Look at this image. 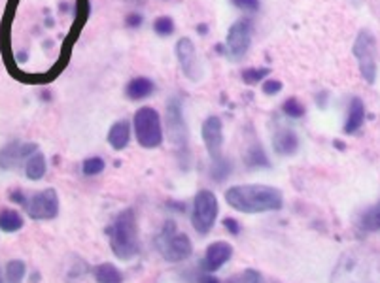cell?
I'll use <instances>...</instances> for the list:
<instances>
[{"instance_id":"52a82bcc","label":"cell","mask_w":380,"mask_h":283,"mask_svg":"<svg viewBox=\"0 0 380 283\" xmlns=\"http://www.w3.org/2000/svg\"><path fill=\"white\" fill-rule=\"evenodd\" d=\"M217 199L216 195L209 189H202L195 195L193 200V214H191V223L193 229L199 234H209L217 217Z\"/></svg>"},{"instance_id":"30bf717a","label":"cell","mask_w":380,"mask_h":283,"mask_svg":"<svg viewBox=\"0 0 380 283\" xmlns=\"http://www.w3.org/2000/svg\"><path fill=\"white\" fill-rule=\"evenodd\" d=\"M252 21L250 19H239L235 21L229 31H227V55L233 61H241L244 55L248 53L252 46Z\"/></svg>"},{"instance_id":"5bb4252c","label":"cell","mask_w":380,"mask_h":283,"mask_svg":"<svg viewBox=\"0 0 380 283\" xmlns=\"http://www.w3.org/2000/svg\"><path fill=\"white\" fill-rule=\"evenodd\" d=\"M233 255V245L227 244V242H214L206 247V253H204V259H202V268L206 272H216L219 268L224 267L227 260L231 259Z\"/></svg>"},{"instance_id":"277c9868","label":"cell","mask_w":380,"mask_h":283,"mask_svg":"<svg viewBox=\"0 0 380 283\" xmlns=\"http://www.w3.org/2000/svg\"><path fill=\"white\" fill-rule=\"evenodd\" d=\"M132 125H134L136 140L142 147L154 149L163 144V127H161V117L157 114L156 108H140L134 114Z\"/></svg>"},{"instance_id":"e575fe53","label":"cell","mask_w":380,"mask_h":283,"mask_svg":"<svg viewBox=\"0 0 380 283\" xmlns=\"http://www.w3.org/2000/svg\"><path fill=\"white\" fill-rule=\"evenodd\" d=\"M201 283H219V280H217V278H214L212 274H209V275H202Z\"/></svg>"},{"instance_id":"83f0119b","label":"cell","mask_w":380,"mask_h":283,"mask_svg":"<svg viewBox=\"0 0 380 283\" xmlns=\"http://www.w3.org/2000/svg\"><path fill=\"white\" fill-rule=\"evenodd\" d=\"M154 31H156L159 36H171L172 32H174V21H172V17H157L156 21H154Z\"/></svg>"},{"instance_id":"74e56055","label":"cell","mask_w":380,"mask_h":283,"mask_svg":"<svg viewBox=\"0 0 380 283\" xmlns=\"http://www.w3.org/2000/svg\"><path fill=\"white\" fill-rule=\"evenodd\" d=\"M197 31L201 32V34H206V31H209V27H206V25H199V27H197Z\"/></svg>"},{"instance_id":"9a60e30c","label":"cell","mask_w":380,"mask_h":283,"mask_svg":"<svg viewBox=\"0 0 380 283\" xmlns=\"http://www.w3.org/2000/svg\"><path fill=\"white\" fill-rule=\"evenodd\" d=\"M272 149H274V153L282 155V157L295 155L299 149V138L292 129L276 130L272 136Z\"/></svg>"},{"instance_id":"7a4b0ae2","label":"cell","mask_w":380,"mask_h":283,"mask_svg":"<svg viewBox=\"0 0 380 283\" xmlns=\"http://www.w3.org/2000/svg\"><path fill=\"white\" fill-rule=\"evenodd\" d=\"M106 234L110 238V247L119 260H131L139 255V223L132 208L116 215L114 223L106 229Z\"/></svg>"},{"instance_id":"cb8c5ba5","label":"cell","mask_w":380,"mask_h":283,"mask_svg":"<svg viewBox=\"0 0 380 283\" xmlns=\"http://www.w3.org/2000/svg\"><path fill=\"white\" fill-rule=\"evenodd\" d=\"M4 272H6V278H8L10 283H21L25 278V272H27V267H25L23 260L14 259L6 264Z\"/></svg>"},{"instance_id":"5b68a950","label":"cell","mask_w":380,"mask_h":283,"mask_svg":"<svg viewBox=\"0 0 380 283\" xmlns=\"http://www.w3.org/2000/svg\"><path fill=\"white\" fill-rule=\"evenodd\" d=\"M331 283H372L371 267L361 253H346L335 267Z\"/></svg>"},{"instance_id":"44dd1931","label":"cell","mask_w":380,"mask_h":283,"mask_svg":"<svg viewBox=\"0 0 380 283\" xmlns=\"http://www.w3.org/2000/svg\"><path fill=\"white\" fill-rule=\"evenodd\" d=\"M244 162H246V167H250V169H269L271 167V162L267 159L263 147L257 146V144L248 147V151L244 153Z\"/></svg>"},{"instance_id":"7402d4cb","label":"cell","mask_w":380,"mask_h":283,"mask_svg":"<svg viewBox=\"0 0 380 283\" xmlns=\"http://www.w3.org/2000/svg\"><path fill=\"white\" fill-rule=\"evenodd\" d=\"M23 227V217L16 210H2L0 212V229L2 232H17Z\"/></svg>"},{"instance_id":"4dcf8cb0","label":"cell","mask_w":380,"mask_h":283,"mask_svg":"<svg viewBox=\"0 0 380 283\" xmlns=\"http://www.w3.org/2000/svg\"><path fill=\"white\" fill-rule=\"evenodd\" d=\"M235 8L244 10V12H257L259 10V0H231Z\"/></svg>"},{"instance_id":"ac0fdd59","label":"cell","mask_w":380,"mask_h":283,"mask_svg":"<svg viewBox=\"0 0 380 283\" xmlns=\"http://www.w3.org/2000/svg\"><path fill=\"white\" fill-rule=\"evenodd\" d=\"M154 89H156V85H154V82H152L150 77L140 76L129 82L125 93H127V97H129L131 100H142V99H147V97L154 93Z\"/></svg>"},{"instance_id":"836d02e7","label":"cell","mask_w":380,"mask_h":283,"mask_svg":"<svg viewBox=\"0 0 380 283\" xmlns=\"http://www.w3.org/2000/svg\"><path fill=\"white\" fill-rule=\"evenodd\" d=\"M10 199L14 200V202H17V204H21V206H25V204H27V199H25L23 193H21V191H12V193H10Z\"/></svg>"},{"instance_id":"1f68e13d","label":"cell","mask_w":380,"mask_h":283,"mask_svg":"<svg viewBox=\"0 0 380 283\" xmlns=\"http://www.w3.org/2000/svg\"><path fill=\"white\" fill-rule=\"evenodd\" d=\"M224 227L229 230L231 234H235V236H237V234H241V225H239V221H235L233 217H227V219H224Z\"/></svg>"},{"instance_id":"603a6c76","label":"cell","mask_w":380,"mask_h":283,"mask_svg":"<svg viewBox=\"0 0 380 283\" xmlns=\"http://www.w3.org/2000/svg\"><path fill=\"white\" fill-rule=\"evenodd\" d=\"M359 229L367 230V232H377L380 230V202L371 206L359 219Z\"/></svg>"},{"instance_id":"8992f818","label":"cell","mask_w":380,"mask_h":283,"mask_svg":"<svg viewBox=\"0 0 380 283\" xmlns=\"http://www.w3.org/2000/svg\"><path fill=\"white\" fill-rule=\"evenodd\" d=\"M352 53L357 59L361 77L369 85L375 84L379 69H377V40H375L371 31L361 29V31L357 32L356 42L352 46Z\"/></svg>"},{"instance_id":"9c48e42d","label":"cell","mask_w":380,"mask_h":283,"mask_svg":"<svg viewBox=\"0 0 380 283\" xmlns=\"http://www.w3.org/2000/svg\"><path fill=\"white\" fill-rule=\"evenodd\" d=\"M25 210L32 219H38V221L55 219L59 215V195L51 187L44 189V191L32 195L31 199H27Z\"/></svg>"},{"instance_id":"ffe728a7","label":"cell","mask_w":380,"mask_h":283,"mask_svg":"<svg viewBox=\"0 0 380 283\" xmlns=\"http://www.w3.org/2000/svg\"><path fill=\"white\" fill-rule=\"evenodd\" d=\"M25 172H27V177L32 180V182H38L46 174V157L36 151L32 155L29 161L25 162Z\"/></svg>"},{"instance_id":"8fae6325","label":"cell","mask_w":380,"mask_h":283,"mask_svg":"<svg viewBox=\"0 0 380 283\" xmlns=\"http://www.w3.org/2000/svg\"><path fill=\"white\" fill-rule=\"evenodd\" d=\"M167 125H169V134H171L174 146L180 149V155H184V149L187 151V129L178 97L167 102Z\"/></svg>"},{"instance_id":"f546056e","label":"cell","mask_w":380,"mask_h":283,"mask_svg":"<svg viewBox=\"0 0 380 283\" xmlns=\"http://www.w3.org/2000/svg\"><path fill=\"white\" fill-rule=\"evenodd\" d=\"M282 87H284V84H282L280 79H265L263 85H261V91H263L267 97H274L276 93L282 91Z\"/></svg>"},{"instance_id":"4fadbf2b","label":"cell","mask_w":380,"mask_h":283,"mask_svg":"<svg viewBox=\"0 0 380 283\" xmlns=\"http://www.w3.org/2000/svg\"><path fill=\"white\" fill-rule=\"evenodd\" d=\"M38 151V146L32 142H10L0 149V169L16 170L23 162L31 159L32 155Z\"/></svg>"},{"instance_id":"f1b7e54d","label":"cell","mask_w":380,"mask_h":283,"mask_svg":"<svg viewBox=\"0 0 380 283\" xmlns=\"http://www.w3.org/2000/svg\"><path fill=\"white\" fill-rule=\"evenodd\" d=\"M104 161H102L101 157H89L84 161V174L86 176H97V174H101L102 170H104Z\"/></svg>"},{"instance_id":"3957f363","label":"cell","mask_w":380,"mask_h":283,"mask_svg":"<svg viewBox=\"0 0 380 283\" xmlns=\"http://www.w3.org/2000/svg\"><path fill=\"white\" fill-rule=\"evenodd\" d=\"M157 249L161 251L165 260L169 262H182L191 257L193 253V244L187 234L178 232L174 221L165 223L163 230L157 236Z\"/></svg>"},{"instance_id":"484cf974","label":"cell","mask_w":380,"mask_h":283,"mask_svg":"<svg viewBox=\"0 0 380 283\" xmlns=\"http://www.w3.org/2000/svg\"><path fill=\"white\" fill-rule=\"evenodd\" d=\"M282 112L289 117H294V119H299L305 115V106H302V102L299 99H295V97H289L287 100H284V104H282Z\"/></svg>"},{"instance_id":"2e32d148","label":"cell","mask_w":380,"mask_h":283,"mask_svg":"<svg viewBox=\"0 0 380 283\" xmlns=\"http://www.w3.org/2000/svg\"><path fill=\"white\" fill-rule=\"evenodd\" d=\"M365 121V104L359 97H354L350 100L348 106V117L344 123V132L346 134H356L357 130L364 127Z\"/></svg>"},{"instance_id":"6da1fadb","label":"cell","mask_w":380,"mask_h":283,"mask_svg":"<svg viewBox=\"0 0 380 283\" xmlns=\"http://www.w3.org/2000/svg\"><path fill=\"white\" fill-rule=\"evenodd\" d=\"M227 204L242 214L276 212L284 206V197L271 185H235L225 191Z\"/></svg>"},{"instance_id":"7c38bea8","label":"cell","mask_w":380,"mask_h":283,"mask_svg":"<svg viewBox=\"0 0 380 283\" xmlns=\"http://www.w3.org/2000/svg\"><path fill=\"white\" fill-rule=\"evenodd\" d=\"M176 57L184 76L191 79L193 84H199L202 79V66L193 42L189 38H180L176 42Z\"/></svg>"},{"instance_id":"d590c367","label":"cell","mask_w":380,"mask_h":283,"mask_svg":"<svg viewBox=\"0 0 380 283\" xmlns=\"http://www.w3.org/2000/svg\"><path fill=\"white\" fill-rule=\"evenodd\" d=\"M326 100H327V93H322V95H318V106L326 108Z\"/></svg>"},{"instance_id":"d6a6232c","label":"cell","mask_w":380,"mask_h":283,"mask_svg":"<svg viewBox=\"0 0 380 283\" xmlns=\"http://www.w3.org/2000/svg\"><path fill=\"white\" fill-rule=\"evenodd\" d=\"M125 25H127V27H132V29H134V27H140V25H142V16H140V14H129V16L125 17Z\"/></svg>"},{"instance_id":"4316f807","label":"cell","mask_w":380,"mask_h":283,"mask_svg":"<svg viewBox=\"0 0 380 283\" xmlns=\"http://www.w3.org/2000/svg\"><path fill=\"white\" fill-rule=\"evenodd\" d=\"M271 74V69H246L242 70V82L246 85H256Z\"/></svg>"},{"instance_id":"d6986e66","label":"cell","mask_w":380,"mask_h":283,"mask_svg":"<svg viewBox=\"0 0 380 283\" xmlns=\"http://www.w3.org/2000/svg\"><path fill=\"white\" fill-rule=\"evenodd\" d=\"M97 283H123V275L112 262H102L93 270Z\"/></svg>"},{"instance_id":"d4e9b609","label":"cell","mask_w":380,"mask_h":283,"mask_svg":"<svg viewBox=\"0 0 380 283\" xmlns=\"http://www.w3.org/2000/svg\"><path fill=\"white\" fill-rule=\"evenodd\" d=\"M227 283H265L263 275L259 274L257 270L254 268H246V270H242L239 274L231 275Z\"/></svg>"},{"instance_id":"e0dca14e","label":"cell","mask_w":380,"mask_h":283,"mask_svg":"<svg viewBox=\"0 0 380 283\" xmlns=\"http://www.w3.org/2000/svg\"><path fill=\"white\" fill-rule=\"evenodd\" d=\"M129 140H131V127L129 123L121 119V121H116L108 130V144L112 146V149L116 151H123L125 147L129 146Z\"/></svg>"},{"instance_id":"8d00e7d4","label":"cell","mask_w":380,"mask_h":283,"mask_svg":"<svg viewBox=\"0 0 380 283\" xmlns=\"http://www.w3.org/2000/svg\"><path fill=\"white\" fill-rule=\"evenodd\" d=\"M0 283H10L8 278H6V272L2 270V267H0Z\"/></svg>"},{"instance_id":"ba28073f","label":"cell","mask_w":380,"mask_h":283,"mask_svg":"<svg viewBox=\"0 0 380 283\" xmlns=\"http://www.w3.org/2000/svg\"><path fill=\"white\" fill-rule=\"evenodd\" d=\"M201 136L214 167L227 162L224 159V123L217 115H210L201 127Z\"/></svg>"}]
</instances>
